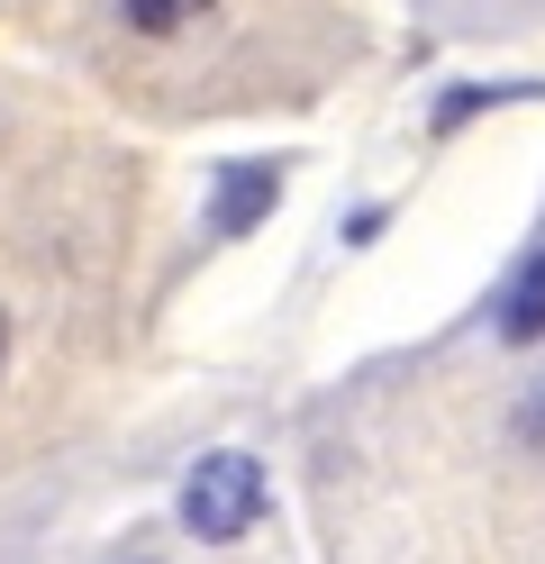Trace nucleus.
Returning a JSON list of instances; mask_svg holds the SVG:
<instances>
[{"instance_id":"nucleus-1","label":"nucleus","mask_w":545,"mask_h":564,"mask_svg":"<svg viewBox=\"0 0 545 564\" xmlns=\"http://www.w3.org/2000/svg\"><path fill=\"white\" fill-rule=\"evenodd\" d=\"M254 519H264V465L237 455V446L228 455H200L192 482H182V528L209 538V546H237Z\"/></svg>"},{"instance_id":"nucleus-2","label":"nucleus","mask_w":545,"mask_h":564,"mask_svg":"<svg viewBox=\"0 0 545 564\" xmlns=\"http://www.w3.org/2000/svg\"><path fill=\"white\" fill-rule=\"evenodd\" d=\"M273 200H282V164H273V155L218 164V183H209V237H246Z\"/></svg>"},{"instance_id":"nucleus-3","label":"nucleus","mask_w":545,"mask_h":564,"mask_svg":"<svg viewBox=\"0 0 545 564\" xmlns=\"http://www.w3.org/2000/svg\"><path fill=\"white\" fill-rule=\"evenodd\" d=\"M491 328H500V346H545V246H527V256L500 273Z\"/></svg>"},{"instance_id":"nucleus-4","label":"nucleus","mask_w":545,"mask_h":564,"mask_svg":"<svg viewBox=\"0 0 545 564\" xmlns=\"http://www.w3.org/2000/svg\"><path fill=\"white\" fill-rule=\"evenodd\" d=\"M536 91H545V83H455V91L427 110V128H436V137H455V128H472L482 110H500V100H536Z\"/></svg>"},{"instance_id":"nucleus-5","label":"nucleus","mask_w":545,"mask_h":564,"mask_svg":"<svg viewBox=\"0 0 545 564\" xmlns=\"http://www.w3.org/2000/svg\"><path fill=\"white\" fill-rule=\"evenodd\" d=\"M218 10V0H119L128 37H182V28H200Z\"/></svg>"},{"instance_id":"nucleus-6","label":"nucleus","mask_w":545,"mask_h":564,"mask_svg":"<svg viewBox=\"0 0 545 564\" xmlns=\"http://www.w3.org/2000/svg\"><path fill=\"white\" fill-rule=\"evenodd\" d=\"M0 365H10V328H0Z\"/></svg>"}]
</instances>
